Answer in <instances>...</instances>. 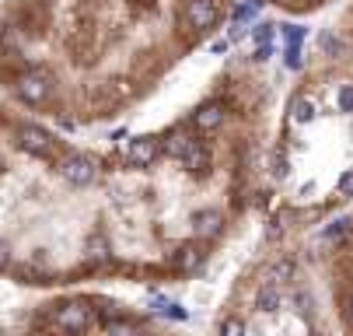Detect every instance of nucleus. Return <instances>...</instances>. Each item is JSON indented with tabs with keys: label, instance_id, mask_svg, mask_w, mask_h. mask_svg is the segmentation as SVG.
<instances>
[{
	"label": "nucleus",
	"instance_id": "obj_8",
	"mask_svg": "<svg viewBox=\"0 0 353 336\" xmlns=\"http://www.w3.org/2000/svg\"><path fill=\"white\" fill-rule=\"evenodd\" d=\"M221 123H224V106H221V102H207V106H199V109L192 112V126L203 130V133L221 130Z\"/></svg>",
	"mask_w": 353,
	"mask_h": 336
},
{
	"label": "nucleus",
	"instance_id": "obj_19",
	"mask_svg": "<svg viewBox=\"0 0 353 336\" xmlns=\"http://www.w3.org/2000/svg\"><path fill=\"white\" fill-rule=\"evenodd\" d=\"M259 4H263V0H245L241 8H234V21H238V25H245V21H248L252 14L259 11Z\"/></svg>",
	"mask_w": 353,
	"mask_h": 336
},
{
	"label": "nucleus",
	"instance_id": "obj_18",
	"mask_svg": "<svg viewBox=\"0 0 353 336\" xmlns=\"http://www.w3.org/2000/svg\"><path fill=\"white\" fill-rule=\"evenodd\" d=\"M346 231H350V221H346V217H343V221H332V224L325 228V235H322V242H325V246H332V242H339V238H343Z\"/></svg>",
	"mask_w": 353,
	"mask_h": 336
},
{
	"label": "nucleus",
	"instance_id": "obj_11",
	"mask_svg": "<svg viewBox=\"0 0 353 336\" xmlns=\"http://www.w3.org/2000/svg\"><path fill=\"white\" fill-rule=\"evenodd\" d=\"M192 140H196V137H189L185 130H168L165 137H158V144H161V151H165L168 158H175V161L182 158V151L189 148Z\"/></svg>",
	"mask_w": 353,
	"mask_h": 336
},
{
	"label": "nucleus",
	"instance_id": "obj_20",
	"mask_svg": "<svg viewBox=\"0 0 353 336\" xmlns=\"http://www.w3.org/2000/svg\"><path fill=\"white\" fill-rule=\"evenodd\" d=\"M336 102H339L343 112H353V84H343V88H339V99H336Z\"/></svg>",
	"mask_w": 353,
	"mask_h": 336
},
{
	"label": "nucleus",
	"instance_id": "obj_16",
	"mask_svg": "<svg viewBox=\"0 0 353 336\" xmlns=\"http://www.w3.org/2000/svg\"><path fill=\"white\" fill-rule=\"evenodd\" d=\"M150 305H154V312H161L165 319H185V308L182 305H175V302H168V298H154V302H150Z\"/></svg>",
	"mask_w": 353,
	"mask_h": 336
},
{
	"label": "nucleus",
	"instance_id": "obj_28",
	"mask_svg": "<svg viewBox=\"0 0 353 336\" xmlns=\"http://www.w3.org/2000/svg\"><path fill=\"white\" fill-rule=\"evenodd\" d=\"M0 270H11V253H8L4 242H0Z\"/></svg>",
	"mask_w": 353,
	"mask_h": 336
},
{
	"label": "nucleus",
	"instance_id": "obj_9",
	"mask_svg": "<svg viewBox=\"0 0 353 336\" xmlns=\"http://www.w3.org/2000/svg\"><path fill=\"white\" fill-rule=\"evenodd\" d=\"M192 231H196V238H217V235L224 231L221 210H199V214L192 217Z\"/></svg>",
	"mask_w": 353,
	"mask_h": 336
},
{
	"label": "nucleus",
	"instance_id": "obj_27",
	"mask_svg": "<svg viewBox=\"0 0 353 336\" xmlns=\"http://www.w3.org/2000/svg\"><path fill=\"white\" fill-rule=\"evenodd\" d=\"M270 165H273V175H287V158L283 155H273Z\"/></svg>",
	"mask_w": 353,
	"mask_h": 336
},
{
	"label": "nucleus",
	"instance_id": "obj_2",
	"mask_svg": "<svg viewBox=\"0 0 353 336\" xmlns=\"http://www.w3.org/2000/svg\"><path fill=\"white\" fill-rule=\"evenodd\" d=\"M53 326H57V329H70V333H84V329H91V312H88L84 302L60 305L57 315H53Z\"/></svg>",
	"mask_w": 353,
	"mask_h": 336
},
{
	"label": "nucleus",
	"instance_id": "obj_23",
	"mask_svg": "<svg viewBox=\"0 0 353 336\" xmlns=\"http://www.w3.org/2000/svg\"><path fill=\"white\" fill-rule=\"evenodd\" d=\"M336 189H339V197H353V168L339 175V186Z\"/></svg>",
	"mask_w": 353,
	"mask_h": 336
},
{
	"label": "nucleus",
	"instance_id": "obj_21",
	"mask_svg": "<svg viewBox=\"0 0 353 336\" xmlns=\"http://www.w3.org/2000/svg\"><path fill=\"white\" fill-rule=\"evenodd\" d=\"M221 333H224V336H241V333H245V322H241V319H224V322H221Z\"/></svg>",
	"mask_w": 353,
	"mask_h": 336
},
{
	"label": "nucleus",
	"instance_id": "obj_6",
	"mask_svg": "<svg viewBox=\"0 0 353 336\" xmlns=\"http://www.w3.org/2000/svg\"><path fill=\"white\" fill-rule=\"evenodd\" d=\"M161 155V144L158 137H137L130 140V148H126V161L133 168H147V165H154V158Z\"/></svg>",
	"mask_w": 353,
	"mask_h": 336
},
{
	"label": "nucleus",
	"instance_id": "obj_17",
	"mask_svg": "<svg viewBox=\"0 0 353 336\" xmlns=\"http://www.w3.org/2000/svg\"><path fill=\"white\" fill-rule=\"evenodd\" d=\"M290 277H294V263H290V259H283V263L270 266V273H266V284H283V280H290Z\"/></svg>",
	"mask_w": 353,
	"mask_h": 336
},
{
	"label": "nucleus",
	"instance_id": "obj_7",
	"mask_svg": "<svg viewBox=\"0 0 353 336\" xmlns=\"http://www.w3.org/2000/svg\"><path fill=\"white\" fill-rule=\"evenodd\" d=\"M179 161H182V168H185L189 175H203V172L210 168V151H207L199 140H192L189 148L182 151V158H179Z\"/></svg>",
	"mask_w": 353,
	"mask_h": 336
},
{
	"label": "nucleus",
	"instance_id": "obj_12",
	"mask_svg": "<svg viewBox=\"0 0 353 336\" xmlns=\"http://www.w3.org/2000/svg\"><path fill=\"white\" fill-rule=\"evenodd\" d=\"M315 119V99L312 95H297V99L290 102V123H312Z\"/></svg>",
	"mask_w": 353,
	"mask_h": 336
},
{
	"label": "nucleus",
	"instance_id": "obj_4",
	"mask_svg": "<svg viewBox=\"0 0 353 336\" xmlns=\"http://www.w3.org/2000/svg\"><path fill=\"white\" fill-rule=\"evenodd\" d=\"M94 175H98V161H94L91 155H70V158L63 161V179H67L70 186H91Z\"/></svg>",
	"mask_w": 353,
	"mask_h": 336
},
{
	"label": "nucleus",
	"instance_id": "obj_26",
	"mask_svg": "<svg viewBox=\"0 0 353 336\" xmlns=\"http://www.w3.org/2000/svg\"><path fill=\"white\" fill-rule=\"evenodd\" d=\"M319 46H322V50H325V53H339V39H332L329 32H325V35L319 39Z\"/></svg>",
	"mask_w": 353,
	"mask_h": 336
},
{
	"label": "nucleus",
	"instance_id": "obj_24",
	"mask_svg": "<svg viewBox=\"0 0 353 336\" xmlns=\"http://www.w3.org/2000/svg\"><path fill=\"white\" fill-rule=\"evenodd\" d=\"M252 39H256V42H273V25H270V21H266V25H256Z\"/></svg>",
	"mask_w": 353,
	"mask_h": 336
},
{
	"label": "nucleus",
	"instance_id": "obj_22",
	"mask_svg": "<svg viewBox=\"0 0 353 336\" xmlns=\"http://www.w3.org/2000/svg\"><path fill=\"white\" fill-rule=\"evenodd\" d=\"M287 67H290V70L301 67V42H290V46H287Z\"/></svg>",
	"mask_w": 353,
	"mask_h": 336
},
{
	"label": "nucleus",
	"instance_id": "obj_10",
	"mask_svg": "<svg viewBox=\"0 0 353 336\" xmlns=\"http://www.w3.org/2000/svg\"><path fill=\"white\" fill-rule=\"evenodd\" d=\"M203 259H207V253H203V246H199V242H185V246L175 249V266H179L182 273L199 270V266H203Z\"/></svg>",
	"mask_w": 353,
	"mask_h": 336
},
{
	"label": "nucleus",
	"instance_id": "obj_25",
	"mask_svg": "<svg viewBox=\"0 0 353 336\" xmlns=\"http://www.w3.org/2000/svg\"><path fill=\"white\" fill-rule=\"evenodd\" d=\"M105 329H109V333H130V329H133V322H126V319H109V322H105Z\"/></svg>",
	"mask_w": 353,
	"mask_h": 336
},
{
	"label": "nucleus",
	"instance_id": "obj_15",
	"mask_svg": "<svg viewBox=\"0 0 353 336\" xmlns=\"http://www.w3.org/2000/svg\"><path fill=\"white\" fill-rule=\"evenodd\" d=\"M11 273H14L18 280H25V284H42V280L49 277L39 263H18V266H11Z\"/></svg>",
	"mask_w": 353,
	"mask_h": 336
},
{
	"label": "nucleus",
	"instance_id": "obj_3",
	"mask_svg": "<svg viewBox=\"0 0 353 336\" xmlns=\"http://www.w3.org/2000/svg\"><path fill=\"white\" fill-rule=\"evenodd\" d=\"M18 148L32 158H53V140L39 126H21L18 130Z\"/></svg>",
	"mask_w": 353,
	"mask_h": 336
},
{
	"label": "nucleus",
	"instance_id": "obj_29",
	"mask_svg": "<svg viewBox=\"0 0 353 336\" xmlns=\"http://www.w3.org/2000/svg\"><path fill=\"white\" fill-rule=\"evenodd\" d=\"M350 319H353V302H350Z\"/></svg>",
	"mask_w": 353,
	"mask_h": 336
},
{
	"label": "nucleus",
	"instance_id": "obj_5",
	"mask_svg": "<svg viewBox=\"0 0 353 336\" xmlns=\"http://www.w3.org/2000/svg\"><path fill=\"white\" fill-rule=\"evenodd\" d=\"M185 25L192 32H210L217 25V4L214 0H189L185 4Z\"/></svg>",
	"mask_w": 353,
	"mask_h": 336
},
{
	"label": "nucleus",
	"instance_id": "obj_13",
	"mask_svg": "<svg viewBox=\"0 0 353 336\" xmlns=\"http://www.w3.org/2000/svg\"><path fill=\"white\" fill-rule=\"evenodd\" d=\"M84 256H88L91 270H94V266H105V263H109V242H105L102 235H98V238H88V246H84Z\"/></svg>",
	"mask_w": 353,
	"mask_h": 336
},
{
	"label": "nucleus",
	"instance_id": "obj_14",
	"mask_svg": "<svg viewBox=\"0 0 353 336\" xmlns=\"http://www.w3.org/2000/svg\"><path fill=\"white\" fill-rule=\"evenodd\" d=\"M280 305V284H263L259 295H256V308L259 312H273Z\"/></svg>",
	"mask_w": 353,
	"mask_h": 336
},
{
	"label": "nucleus",
	"instance_id": "obj_1",
	"mask_svg": "<svg viewBox=\"0 0 353 336\" xmlns=\"http://www.w3.org/2000/svg\"><path fill=\"white\" fill-rule=\"evenodd\" d=\"M14 91H18L21 102L42 106V102L53 99V74H49V70H25V74L14 81Z\"/></svg>",
	"mask_w": 353,
	"mask_h": 336
}]
</instances>
